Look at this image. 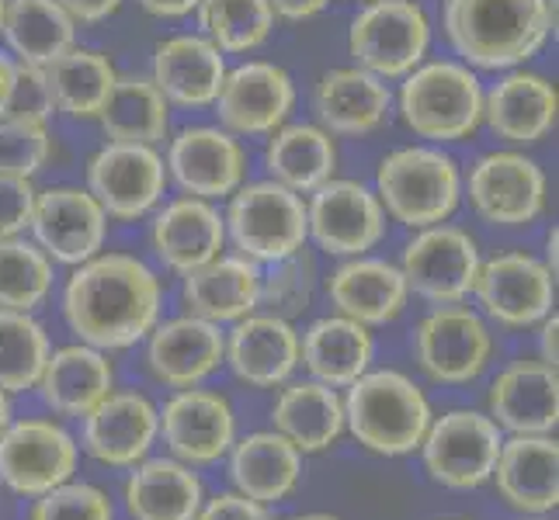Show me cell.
<instances>
[{"instance_id":"obj_1","label":"cell","mask_w":559,"mask_h":520,"mask_svg":"<svg viewBox=\"0 0 559 520\" xmlns=\"http://www.w3.org/2000/svg\"><path fill=\"white\" fill-rule=\"evenodd\" d=\"M63 316L87 347L119 351L143 340L160 316V278L140 257L98 254L67 281Z\"/></svg>"},{"instance_id":"obj_2","label":"cell","mask_w":559,"mask_h":520,"mask_svg":"<svg viewBox=\"0 0 559 520\" xmlns=\"http://www.w3.org/2000/svg\"><path fill=\"white\" fill-rule=\"evenodd\" d=\"M445 38L476 70H518L556 35V0H445Z\"/></svg>"},{"instance_id":"obj_3","label":"cell","mask_w":559,"mask_h":520,"mask_svg":"<svg viewBox=\"0 0 559 520\" xmlns=\"http://www.w3.org/2000/svg\"><path fill=\"white\" fill-rule=\"evenodd\" d=\"M400 119L417 140L462 143L484 125V84L466 63L424 60L400 84Z\"/></svg>"},{"instance_id":"obj_4","label":"cell","mask_w":559,"mask_h":520,"mask_svg":"<svg viewBox=\"0 0 559 520\" xmlns=\"http://www.w3.org/2000/svg\"><path fill=\"white\" fill-rule=\"evenodd\" d=\"M376 198L385 216L424 229L445 222L462 202L459 164L441 146H403L379 160Z\"/></svg>"},{"instance_id":"obj_5","label":"cell","mask_w":559,"mask_h":520,"mask_svg":"<svg viewBox=\"0 0 559 520\" xmlns=\"http://www.w3.org/2000/svg\"><path fill=\"white\" fill-rule=\"evenodd\" d=\"M344 423L358 445L379 455H407L420 448L431 427L428 399L400 372H365L352 382L344 399Z\"/></svg>"},{"instance_id":"obj_6","label":"cell","mask_w":559,"mask_h":520,"mask_svg":"<svg viewBox=\"0 0 559 520\" xmlns=\"http://www.w3.org/2000/svg\"><path fill=\"white\" fill-rule=\"evenodd\" d=\"M226 240H234L240 257L254 264H278L299 254L310 240L306 226V202L278 181H250L229 195Z\"/></svg>"},{"instance_id":"obj_7","label":"cell","mask_w":559,"mask_h":520,"mask_svg":"<svg viewBox=\"0 0 559 520\" xmlns=\"http://www.w3.org/2000/svg\"><path fill=\"white\" fill-rule=\"evenodd\" d=\"M431 22L417 0H372L348 28V52L355 66L382 81H403L414 66L428 60Z\"/></svg>"},{"instance_id":"obj_8","label":"cell","mask_w":559,"mask_h":520,"mask_svg":"<svg viewBox=\"0 0 559 520\" xmlns=\"http://www.w3.org/2000/svg\"><path fill=\"white\" fill-rule=\"evenodd\" d=\"M476 216L490 226H532L546 211V173L518 149H493L479 157L462 178Z\"/></svg>"},{"instance_id":"obj_9","label":"cell","mask_w":559,"mask_h":520,"mask_svg":"<svg viewBox=\"0 0 559 520\" xmlns=\"http://www.w3.org/2000/svg\"><path fill=\"white\" fill-rule=\"evenodd\" d=\"M167 164L157 146L105 143L87 164V191L108 219L136 222L167 195Z\"/></svg>"},{"instance_id":"obj_10","label":"cell","mask_w":559,"mask_h":520,"mask_svg":"<svg viewBox=\"0 0 559 520\" xmlns=\"http://www.w3.org/2000/svg\"><path fill=\"white\" fill-rule=\"evenodd\" d=\"M479 264V246L466 229L438 222L417 229V237L403 246L400 275L407 292L435 305H452L473 292Z\"/></svg>"},{"instance_id":"obj_11","label":"cell","mask_w":559,"mask_h":520,"mask_svg":"<svg viewBox=\"0 0 559 520\" xmlns=\"http://www.w3.org/2000/svg\"><path fill=\"white\" fill-rule=\"evenodd\" d=\"M306 226L313 243L331 257H365L385 237V208L361 181L331 178L310 191Z\"/></svg>"},{"instance_id":"obj_12","label":"cell","mask_w":559,"mask_h":520,"mask_svg":"<svg viewBox=\"0 0 559 520\" xmlns=\"http://www.w3.org/2000/svg\"><path fill=\"white\" fill-rule=\"evenodd\" d=\"M167 178L191 198H229L247 181V149L219 125H188L167 143Z\"/></svg>"},{"instance_id":"obj_13","label":"cell","mask_w":559,"mask_h":520,"mask_svg":"<svg viewBox=\"0 0 559 520\" xmlns=\"http://www.w3.org/2000/svg\"><path fill=\"white\" fill-rule=\"evenodd\" d=\"M212 108L219 129L234 136H272L296 108V81L278 63L247 60L226 70Z\"/></svg>"},{"instance_id":"obj_14","label":"cell","mask_w":559,"mask_h":520,"mask_svg":"<svg viewBox=\"0 0 559 520\" xmlns=\"http://www.w3.org/2000/svg\"><path fill=\"white\" fill-rule=\"evenodd\" d=\"M28 229L35 237V246L49 261L76 267L102 254L108 237V216L87 188L56 184L35 191Z\"/></svg>"},{"instance_id":"obj_15","label":"cell","mask_w":559,"mask_h":520,"mask_svg":"<svg viewBox=\"0 0 559 520\" xmlns=\"http://www.w3.org/2000/svg\"><path fill=\"white\" fill-rule=\"evenodd\" d=\"M414 351L424 375L445 385L473 382L487 368L493 337L479 313L466 305H438L435 313L420 319L414 334Z\"/></svg>"},{"instance_id":"obj_16","label":"cell","mask_w":559,"mask_h":520,"mask_svg":"<svg viewBox=\"0 0 559 520\" xmlns=\"http://www.w3.org/2000/svg\"><path fill=\"white\" fill-rule=\"evenodd\" d=\"M420 445H424V465H428V472L441 486L473 489L493 475L504 437H500V427L490 416L473 410H455L431 423Z\"/></svg>"},{"instance_id":"obj_17","label":"cell","mask_w":559,"mask_h":520,"mask_svg":"<svg viewBox=\"0 0 559 520\" xmlns=\"http://www.w3.org/2000/svg\"><path fill=\"white\" fill-rule=\"evenodd\" d=\"M473 295L500 326H532L552 313L556 275L543 261L514 250L479 264Z\"/></svg>"},{"instance_id":"obj_18","label":"cell","mask_w":559,"mask_h":520,"mask_svg":"<svg viewBox=\"0 0 559 520\" xmlns=\"http://www.w3.org/2000/svg\"><path fill=\"white\" fill-rule=\"evenodd\" d=\"M76 465V445L49 420H22L0 434V479L25 496L63 486Z\"/></svg>"},{"instance_id":"obj_19","label":"cell","mask_w":559,"mask_h":520,"mask_svg":"<svg viewBox=\"0 0 559 520\" xmlns=\"http://www.w3.org/2000/svg\"><path fill=\"white\" fill-rule=\"evenodd\" d=\"M559 94L543 73L508 70L484 90V125L508 146H535L556 129Z\"/></svg>"},{"instance_id":"obj_20","label":"cell","mask_w":559,"mask_h":520,"mask_svg":"<svg viewBox=\"0 0 559 520\" xmlns=\"http://www.w3.org/2000/svg\"><path fill=\"white\" fill-rule=\"evenodd\" d=\"M150 246L164 267L188 275L223 254L226 222L212 202L185 195V198L167 202L157 216H153Z\"/></svg>"},{"instance_id":"obj_21","label":"cell","mask_w":559,"mask_h":520,"mask_svg":"<svg viewBox=\"0 0 559 520\" xmlns=\"http://www.w3.org/2000/svg\"><path fill=\"white\" fill-rule=\"evenodd\" d=\"M393 94L382 76L361 66H341L323 73L313 87L317 125L331 136H369L390 119Z\"/></svg>"},{"instance_id":"obj_22","label":"cell","mask_w":559,"mask_h":520,"mask_svg":"<svg viewBox=\"0 0 559 520\" xmlns=\"http://www.w3.org/2000/svg\"><path fill=\"white\" fill-rule=\"evenodd\" d=\"M226 76V56L205 35H170L153 49L150 81L178 108H209Z\"/></svg>"},{"instance_id":"obj_23","label":"cell","mask_w":559,"mask_h":520,"mask_svg":"<svg viewBox=\"0 0 559 520\" xmlns=\"http://www.w3.org/2000/svg\"><path fill=\"white\" fill-rule=\"evenodd\" d=\"M223 358H226V337L219 334V323L181 316L150 330V347H146L150 372L164 385H175V389L199 385L219 368Z\"/></svg>"},{"instance_id":"obj_24","label":"cell","mask_w":559,"mask_h":520,"mask_svg":"<svg viewBox=\"0 0 559 520\" xmlns=\"http://www.w3.org/2000/svg\"><path fill=\"white\" fill-rule=\"evenodd\" d=\"M164 437L170 451L191 465L216 461L229 445H234V410L219 392L205 389H181L164 407Z\"/></svg>"},{"instance_id":"obj_25","label":"cell","mask_w":559,"mask_h":520,"mask_svg":"<svg viewBox=\"0 0 559 520\" xmlns=\"http://www.w3.org/2000/svg\"><path fill=\"white\" fill-rule=\"evenodd\" d=\"M326 295L341 316L361 326H382L403 313L411 292L396 264L379 257H352L326 278Z\"/></svg>"},{"instance_id":"obj_26","label":"cell","mask_w":559,"mask_h":520,"mask_svg":"<svg viewBox=\"0 0 559 520\" xmlns=\"http://www.w3.org/2000/svg\"><path fill=\"white\" fill-rule=\"evenodd\" d=\"M559 448L546 434H518L497 455V489L514 510L546 513L559 504Z\"/></svg>"},{"instance_id":"obj_27","label":"cell","mask_w":559,"mask_h":520,"mask_svg":"<svg viewBox=\"0 0 559 520\" xmlns=\"http://www.w3.org/2000/svg\"><path fill=\"white\" fill-rule=\"evenodd\" d=\"M160 416L150 407V399L136 392L105 396L98 407L87 413L84 423V445L87 451L105 461V465H136L150 451L157 437Z\"/></svg>"},{"instance_id":"obj_28","label":"cell","mask_w":559,"mask_h":520,"mask_svg":"<svg viewBox=\"0 0 559 520\" xmlns=\"http://www.w3.org/2000/svg\"><path fill=\"white\" fill-rule=\"evenodd\" d=\"M234 375L258 389L282 385L299 364V334L282 316H243L226 340Z\"/></svg>"},{"instance_id":"obj_29","label":"cell","mask_w":559,"mask_h":520,"mask_svg":"<svg viewBox=\"0 0 559 520\" xmlns=\"http://www.w3.org/2000/svg\"><path fill=\"white\" fill-rule=\"evenodd\" d=\"M497 427L514 434H549L559 420V382L546 361H518L490 385Z\"/></svg>"},{"instance_id":"obj_30","label":"cell","mask_w":559,"mask_h":520,"mask_svg":"<svg viewBox=\"0 0 559 520\" xmlns=\"http://www.w3.org/2000/svg\"><path fill=\"white\" fill-rule=\"evenodd\" d=\"M267 178L296 195H310L337 173V143L317 122H285L264 149Z\"/></svg>"},{"instance_id":"obj_31","label":"cell","mask_w":559,"mask_h":520,"mask_svg":"<svg viewBox=\"0 0 559 520\" xmlns=\"http://www.w3.org/2000/svg\"><path fill=\"white\" fill-rule=\"evenodd\" d=\"M185 302L191 316L209 323H234L254 313L261 302L258 264L247 257H212L185 275Z\"/></svg>"},{"instance_id":"obj_32","label":"cell","mask_w":559,"mask_h":520,"mask_svg":"<svg viewBox=\"0 0 559 520\" xmlns=\"http://www.w3.org/2000/svg\"><path fill=\"white\" fill-rule=\"evenodd\" d=\"M0 38L8 43L14 63L46 70L76 46V22L60 0H4Z\"/></svg>"},{"instance_id":"obj_33","label":"cell","mask_w":559,"mask_h":520,"mask_svg":"<svg viewBox=\"0 0 559 520\" xmlns=\"http://www.w3.org/2000/svg\"><path fill=\"white\" fill-rule=\"evenodd\" d=\"M38 389L56 413L87 416L111 392V364L98 347H63V351L49 354Z\"/></svg>"},{"instance_id":"obj_34","label":"cell","mask_w":559,"mask_h":520,"mask_svg":"<svg viewBox=\"0 0 559 520\" xmlns=\"http://www.w3.org/2000/svg\"><path fill=\"white\" fill-rule=\"evenodd\" d=\"M299 361L323 385H352L358 375L369 372L372 337L348 316H326L317 319L299 340Z\"/></svg>"},{"instance_id":"obj_35","label":"cell","mask_w":559,"mask_h":520,"mask_svg":"<svg viewBox=\"0 0 559 520\" xmlns=\"http://www.w3.org/2000/svg\"><path fill=\"white\" fill-rule=\"evenodd\" d=\"M108 143L157 146L170 132V105L150 76H122L115 81L98 114Z\"/></svg>"},{"instance_id":"obj_36","label":"cell","mask_w":559,"mask_h":520,"mask_svg":"<svg viewBox=\"0 0 559 520\" xmlns=\"http://www.w3.org/2000/svg\"><path fill=\"white\" fill-rule=\"evenodd\" d=\"M272 420L299 451L331 448L344 431V402L323 382H296L278 396Z\"/></svg>"},{"instance_id":"obj_37","label":"cell","mask_w":559,"mask_h":520,"mask_svg":"<svg viewBox=\"0 0 559 520\" xmlns=\"http://www.w3.org/2000/svg\"><path fill=\"white\" fill-rule=\"evenodd\" d=\"M126 504L132 520H195L202 510V486L195 472L178 461L153 458L132 472Z\"/></svg>"},{"instance_id":"obj_38","label":"cell","mask_w":559,"mask_h":520,"mask_svg":"<svg viewBox=\"0 0 559 520\" xmlns=\"http://www.w3.org/2000/svg\"><path fill=\"white\" fill-rule=\"evenodd\" d=\"M237 489L254 504H275L293 493L299 479V448L282 434H250L229 461Z\"/></svg>"},{"instance_id":"obj_39","label":"cell","mask_w":559,"mask_h":520,"mask_svg":"<svg viewBox=\"0 0 559 520\" xmlns=\"http://www.w3.org/2000/svg\"><path fill=\"white\" fill-rule=\"evenodd\" d=\"M46 81L56 111L70 114V119H98L115 81H119V70L111 66L105 52L73 46L46 66Z\"/></svg>"},{"instance_id":"obj_40","label":"cell","mask_w":559,"mask_h":520,"mask_svg":"<svg viewBox=\"0 0 559 520\" xmlns=\"http://www.w3.org/2000/svg\"><path fill=\"white\" fill-rule=\"evenodd\" d=\"M199 28L223 56H247L275 35V11L267 0H202Z\"/></svg>"},{"instance_id":"obj_41","label":"cell","mask_w":559,"mask_h":520,"mask_svg":"<svg viewBox=\"0 0 559 520\" xmlns=\"http://www.w3.org/2000/svg\"><path fill=\"white\" fill-rule=\"evenodd\" d=\"M49 354L43 323L28 313L0 310V392L35 389Z\"/></svg>"},{"instance_id":"obj_42","label":"cell","mask_w":559,"mask_h":520,"mask_svg":"<svg viewBox=\"0 0 559 520\" xmlns=\"http://www.w3.org/2000/svg\"><path fill=\"white\" fill-rule=\"evenodd\" d=\"M52 292V261L22 237L0 240V310L32 313Z\"/></svg>"},{"instance_id":"obj_43","label":"cell","mask_w":559,"mask_h":520,"mask_svg":"<svg viewBox=\"0 0 559 520\" xmlns=\"http://www.w3.org/2000/svg\"><path fill=\"white\" fill-rule=\"evenodd\" d=\"M52 136L46 122L0 119V173L8 178H35L49 164Z\"/></svg>"},{"instance_id":"obj_44","label":"cell","mask_w":559,"mask_h":520,"mask_svg":"<svg viewBox=\"0 0 559 520\" xmlns=\"http://www.w3.org/2000/svg\"><path fill=\"white\" fill-rule=\"evenodd\" d=\"M32 520H111V507L102 489L73 483V486H56L43 493L35 504Z\"/></svg>"},{"instance_id":"obj_45","label":"cell","mask_w":559,"mask_h":520,"mask_svg":"<svg viewBox=\"0 0 559 520\" xmlns=\"http://www.w3.org/2000/svg\"><path fill=\"white\" fill-rule=\"evenodd\" d=\"M56 114L49 81L43 66H25L14 63V84H11V98L4 108V119H28V122H46Z\"/></svg>"},{"instance_id":"obj_46","label":"cell","mask_w":559,"mask_h":520,"mask_svg":"<svg viewBox=\"0 0 559 520\" xmlns=\"http://www.w3.org/2000/svg\"><path fill=\"white\" fill-rule=\"evenodd\" d=\"M35 184L28 178H8L0 173V240L22 237L32 222Z\"/></svg>"},{"instance_id":"obj_47","label":"cell","mask_w":559,"mask_h":520,"mask_svg":"<svg viewBox=\"0 0 559 520\" xmlns=\"http://www.w3.org/2000/svg\"><path fill=\"white\" fill-rule=\"evenodd\" d=\"M195 520H272L264 513L261 504H254V499H247V496H234V493H226V496H216L205 510H199Z\"/></svg>"},{"instance_id":"obj_48","label":"cell","mask_w":559,"mask_h":520,"mask_svg":"<svg viewBox=\"0 0 559 520\" xmlns=\"http://www.w3.org/2000/svg\"><path fill=\"white\" fill-rule=\"evenodd\" d=\"M60 4L76 25H98L119 11L126 0H60Z\"/></svg>"},{"instance_id":"obj_49","label":"cell","mask_w":559,"mask_h":520,"mask_svg":"<svg viewBox=\"0 0 559 520\" xmlns=\"http://www.w3.org/2000/svg\"><path fill=\"white\" fill-rule=\"evenodd\" d=\"M267 8L275 11V17H285V22H310V17L331 8V0H267Z\"/></svg>"},{"instance_id":"obj_50","label":"cell","mask_w":559,"mask_h":520,"mask_svg":"<svg viewBox=\"0 0 559 520\" xmlns=\"http://www.w3.org/2000/svg\"><path fill=\"white\" fill-rule=\"evenodd\" d=\"M136 4L153 17H188L199 11L202 0H136Z\"/></svg>"},{"instance_id":"obj_51","label":"cell","mask_w":559,"mask_h":520,"mask_svg":"<svg viewBox=\"0 0 559 520\" xmlns=\"http://www.w3.org/2000/svg\"><path fill=\"white\" fill-rule=\"evenodd\" d=\"M556 334H559V319L546 316L543 319V361L549 368H556Z\"/></svg>"},{"instance_id":"obj_52","label":"cell","mask_w":559,"mask_h":520,"mask_svg":"<svg viewBox=\"0 0 559 520\" xmlns=\"http://www.w3.org/2000/svg\"><path fill=\"white\" fill-rule=\"evenodd\" d=\"M11 84H14V60L11 56H0V119H4V108L11 98Z\"/></svg>"},{"instance_id":"obj_53","label":"cell","mask_w":559,"mask_h":520,"mask_svg":"<svg viewBox=\"0 0 559 520\" xmlns=\"http://www.w3.org/2000/svg\"><path fill=\"white\" fill-rule=\"evenodd\" d=\"M11 427V407H8V396L0 392V434Z\"/></svg>"},{"instance_id":"obj_54","label":"cell","mask_w":559,"mask_h":520,"mask_svg":"<svg viewBox=\"0 0 559 520\" xmlns=\"http://www.w3.org/2000/svg\"><path fill=\"white\" fill-rule=\"evenodd\" d=\"M299 520H334V517H323V513H313V517H299Z\"/></svg>"},{"instance_id":"obj_55","label":"cell","mask_w":559,"mask_h":520,"mask_svg":"<svg viewBox=\"0 0 559 520\" xmlns=\"http://www.w3.org/2000/svg\"><path fill=\"white\" fill-rule=\"evenodd\" d=\"M0 25H4V0H0Z\"/></svg>"},{"instance_id":"obj_56","label":"cell","mask_w":559,"mask_h":520,"mask_svg":"<svg viewBox=\"0 0 559 520\" xmlns=\"http://www.w3.org/2000/svg\"><path fill=\"white\" fill-rule=\"evenodd\" d=\"M355 4H372V0H355Z\"/></svg>"}]
</instances>
